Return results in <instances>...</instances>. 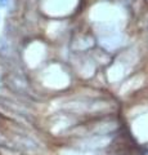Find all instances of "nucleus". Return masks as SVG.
Returning <instances> with one entry per match:
<instances>
[{
  "label": "nucleus",
  "instance_id": "nucleus-1",
  "mask_svg": "<svg viewBox=\"0 0 148 155\" xmlns=\"http://www.w3.org/2000/svg\"><path fill=\"white\" fill-rule=\"evenodd\" d=\"M9 3H11V0H0V9L7 8L9 5Z\"/></svg>",
  "mask_w": 148,
  "mask_h": 155
}]
</instances>
